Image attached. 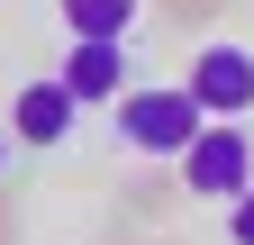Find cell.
Masks as SVG:
<instances>
[{
	"instance_id": "obj_2",
	"label": "cell",
	"mask_w": 254,
	"mask_h": 245,
	"mask_svg": "<svg viewBox=\"0 0 254 245\" xmlns=\"http://www.w3.org/2000/svg\"><path fill=\"white\" fill-rule=\"evenodd\" d=\"M182 182H190L200 200L254 191V136H245V118H209V127L190 136V155H182Z\"/></svg>"
},
{
	"instance_id": "obj_8",
	"label": "cell",
	"mask_w": 254,
	"mask_h": 245,
	"mask_svg": "<svg viewBox=\"0 0 254 245\" xmlns=\"http://www.w3.org/2000/svg\"><path fill=\"white\" fill-rule=\"evenodd\" d=\"M0 182H9V127H0Z\"/></svg>"
},
{
	"instance_id": "obj_4",
	"label": "cell",
	"mask_w": 254,
	"mask_h": 245,
	"mask_svg": "<svg viewBox=\"0 0 254 245\" xmlns=\"http://www.w3.org/2000/svg\"><path fill=\"white\" fill-rule=\"evenodd\" d=\"M73 118H82V100L64 91V73H37V82H18V100H9V136L18 145H64Z\"/></svg>"
},
{
	"instance_id": "obj_5",
	"label": "cell",
	"mask_w": 254,
	"mask_h": 245,
	"mask_svg": "<svg viewBox=\"0 0 254 245\" xmlns=\"http://www.w3.org/2000/svg\"><path fill=\"white\" fill-rule=\"evenodd\" d=\"M55 73H64V91H73L82 109H100V100L127 91V37H73Z\"/></svg>"
},
{
	"instance_id": "obj_6",
	"label": "cell",
	"mask_w": 254,
	"mask_h": 245,
	"mask_svg": "<svg viewBox=\"0 0 254 245\" xmlns=\"http://www.w3.org/2000/svg\"><path fill=\"white\" fill-rule=\"evenodd\" d=\"M136 9L145 0H64V27H73V37H127Z\"/></svg>"
},
{
	"instance_id": "obj_1",
	"label": "cell",
	"mask_w": 254,
	"mask_h": 245,
	"mask_svg": "<svg viewBox=\"0 0 254 245\" xmlns=\"http://www.w3.org/2000/svg\"><path fill=\"white\" fill-rule=\"evenodd\" d=\"M200 127H209V109L190 100L182 82H136V91H118V136H127V155H154V164H182Z\"/></svg>"
},
{
	"instance_id": "obj_7",
	"label": "cell",
	"mask_w": 254,
	"mask_h": 245,
	"mask_svg": "<svg viewBox=\"0 0 254 245\" xmlns=\"http://www.w3.org/2000/svg\"><path fill=\"white\" fill-rule=\"evenodd\" d=\"M227 236H236V245H254V191H236V200H227Z\"/></svg>"
},
{
	"instance_id": "obj_3",
	"label": "cell",
	"mask_w": 254,
	"mask_h": 245,
	"mask_svg": "<svg viewBox=\"0 0 254 245\" xmlns=\"http://www.w3.org/2000/svg\"><path fill=\"white\" fill-rule=\"evenodd\" d=\"M182 91H190L209 118H245V109H254V46H236V37H209L200 55H190Z\"/></svg>"
}]
</instances>
